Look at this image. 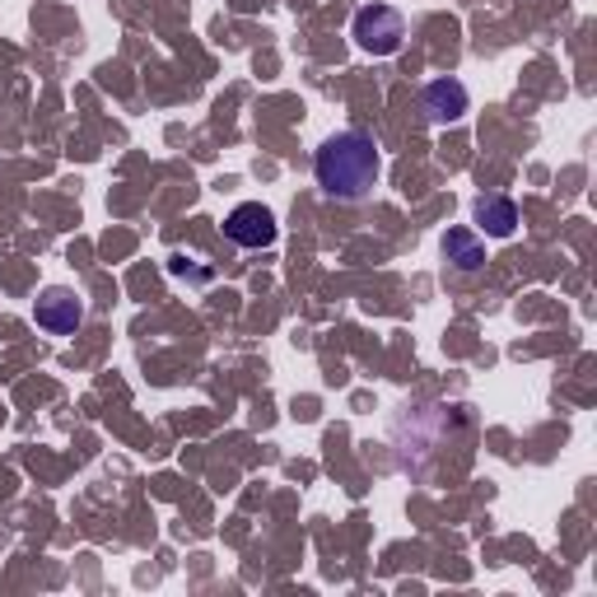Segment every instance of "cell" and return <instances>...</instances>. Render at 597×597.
Wrapping results in <instances>:
<instances>
[{"mask_svg": "<svg viewBox=\"0 0 597 597\" xmlns=\"http://www.w3.org/2000/svg\"><path fill=\"white\" fill-rule=\"evenodd\" d=\"M471 215L490 238H509L513 229H519V206H513L509 196H481V202L471 206Z\"/></svg>", "mask_w": 597, "mask_h": 597, "instance_id": "8992f818", "label": "cell"}, {"mask_svg": "<svg viewBox=\"0 0 597 597\" xmlns=\"http://www.w3.org/2000/svg\"><path fill=\"white\" fill-rule=\"evenodd\" d=\"M313 177L332 202H365L378 183V141L369 131H336L313 154Z\"/></svg>", "mask_w": 597, "mask_h": 597, "instance_id": "6da1fadb", "label": "cell"}, {"mask_svg": "<svg viewBox=\"0 0 597 597\" xmlns=\"http://www.w3.org/2000/svg\"><path fill=\"white\" fill-rule=\"evenodd\" d=\"M467 85L463 79H453V75H444V79H434V85H425V94H421V108H425V117L434 127H453V122H463L467 117Z\"/></svg>", "mask_w": 597, "mask_h": 597, "instance_id": "5b68a950", "label": "cell"}, {"mask_svg": "<svg viewBox=\"0 0 597 597\" xmlns=\"http://www.w3.org/2000/svg\"><path fill=\"white\" fill-rule=\"evenodd\" d=\"M275 215L262 206V202H243V206H234L229 210V220H225V238L238 248H271L275 243Z\"/></svg>", "mask_w": 597, "mask_h": 597, "instance_id": "3957f363", "label": "cell"}, {"mask_svg": "<svg viewBox=\"0 0 597 597\" xmlns=\"http://www.w3.org/2000/svg\"><path fill=\"white\" fill-rule=\"evenodd\" d=\"M350 37L369 56H392V52H402V43H406V19L397 14L392 6H365L360 14H355Z\"/></svg>", "mask_w": 597, "mask_h": 597, "instance_id": "7a4b0ae2", "label": "cell"}, {"mask_svg": "<svg viewBox=\"0 0 597 597\" xmlns=\"http://www.w3.org/2000/svg\"><path fill=\"white\" fill-rule=\"evenodd\" d=\"M444 257H448L457 271H481V267H486L481 238L467 234V229H448V234H444Z\"/></svg>", "mask_w": 597, "mask_h": 597, "instance_id": "52a82bcc", "label": "cell"}, {"mask_svg": "<svg viewBox=\"0 0 597 597\" xmlns=\"http://www.w3.org/2000/svg\"><path fill=\"white\" fill-rule=\"evenodd\" d=\"M33 317H37V327L52 332V336H75L79 323H85V304H79L75 290L52 285V290H43V298H37Z\"/></svg>", "mask_w": 597, "mask_h": 597, "instance_id": "277c9868", "label": "cell"}]
</instances>
